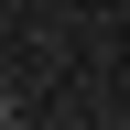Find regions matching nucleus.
Listing matches in <instances>:
<instances>
[{
  "instance_id": "obj_1",
  "label": "nucleus",
  "mask_w": 130,
  "mask_h": 130,
  "mask_svg": "<svg viewBox=\"0 0 130 130\" xmlns=\"http://www.w3.org/2000/svg\"><path fill=\"white\" fill-rule=\"evenodd\" d=\"M11 108H22V98H11V87H0V130H11Z\"/></svg>"
}]
</instances>
